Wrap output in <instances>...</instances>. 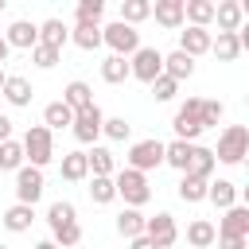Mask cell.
Masks as SVG:
<instances>
[{
	"mask_svg": "<svg viewBox=\"0 0 249 249\" xmlns=\"http://www.w3.org/2000/svg\"><path fill=\"white\" fill-rule=\"evenodd\" d=\"M214 241L218 245H226V249H245V241H249V206H241V202H230L226 210H222V222L214 226Z\"/></svg>",
	"mask_w": 249,
	"mask_h": 249,
	"instance_id": "6da1fadb",
	"label": "cell"
},
{
	"mask_svg": "<svg viewBox=\"0 0 249 249\" xmlns=\"http://www.w3.org/2000/svg\"><path fill=\"white\" fill-rule=\"evenodd\" d=\"M113 187H117V198H124V206H148V198H152L148 171H140V167L113 171Z\"/></svg>",
	"mask_w": 249,
	"mask_h": 249,
	"instance_id": "7a4b0ae2",
	"label": "cell"
},
{
	"mask_svg": "<svg viewBox=\"0 0 249 249\" xmlns=\"http://www.w3.org/2000/svg\"><path fill=\"white\" fill-rule=\"evenodd\" d=\"M245 156H249V128H245V124H226V128L218 132L214 160L226 163V167H237Z\"/></svg>",
	"mask_w": 249,
	"mask_h": 249,
	"instance_id": "3957f363",
	"label": "cell"
},
{
	"mask_svg": "<svg viewBox=\"0 0 249 249\" xmlns=\"http://www.w3.org/2000/svg\"><path fill=\"white\" fill-rule=\"evenodd\" d=\"M19 144H23V160H27V163L47 167V163L54 160V132H51L47 124H31Z\"/></svg>",
	"mask_w": 249,
	"mask_h": 249,
	"instance_id": "277c9868",
	"label": "cell"
},
{
	"mask_svg": "<svg viewBox=\"0 0 249 249\" xmlns=\"http://www.w3.org/2000/svg\"><path fill=\"white\" fill-rule=\"evenodd\" d=\"M101 47H109V51H117V54H132V51L140 47V31H136V23H128V19L101 23Z\"/></svg>",
	"mask_w": 249,
	"mask_h": 249,
	"instance_id": "5b68a950",
	"label": "cell"
},
{
	"mask_svg": "<svg viewBox=\"0 0 249 249\" xmlns=\"http://www.w3.org/2000/svg\"><path fill=\"white\" fill-rule=\"evenodd\" d=\"M101 121H105V113H101V105H97V101H89V105L74 109V121H70L74 140H78V144H93V140L101 136Z\"/></svg>",
	"mask_w": 249,
	"mask_h": 249,
	"instance_id": "8992f818",
	"label": "cell"
},
{
	"mask_svg": "<svg viewBox=\"0 0 249 249\" xmlns=\"http://www.w3.org/2000/svg\"><path fill=\"white\" fill-rule=\"evenodd\" d=\"M43 191H47L43 167H39V163H27V160H23V163L16 167V198H19V202H31V206H35V202L43 198Z\"/></svg>",
	"mask_w": 249,
	"mask_h": 249,
	"instance_id": "52a82bcc",
	"label": "cell"
},
{
	"mask_svg": "<svg viewBox=\"0 0 249 249\" xmlns=\"http://www.w3.org/2000/svg\"><path fill=\"white\" fill-rule=\"evenodd\" d=\"M163 70V51H156V47H136L132 54H128V78H136V82H152L156 74Z\"/></svg>",
	"mask_w": 249,
	"mask_h": 249,
	"instance_id": "ba28073f",
	"label": "cell"
},
{
	"mask_svg": "<svg viewBox=\"0 0 249 249\" xmlns=\"http://www.w3.org/2000/svg\"><path fill=\"white\" fill-rule=\"evenodd\" d=\"M124 163H128V167H140V171H156V167H163V140L148 136V140L128 144Z\"/></svg>",
	"mask_w": 249,
	"mask_h": 249,
	"instance_id": "9c48e42d",
	"label": "cell"
},
{
	"mask_svg": "<svg viewBox=\"0 0 249 249\" xmlns=\"http://www.w3.org/2000/svg\"><path fill=\"white\" fill-rule=\"evenodd\" d=\"M144 233H148L152 249H171V245L179 241V226H175V214L160 210V214L144 218Z\"/></svg>",
	"mask_w": 249,
	"mask_h": 249,
	"instance_id": "30bf717a",
	"label": "cell"
},
{
	"mask_svg": "<svg viewBox=\"0 0 249 249\" xmlns=\"http://www.w3.org/2000/svg\"><path fill=\"white\" fill-rule=\"evenodd\" d=\"M210 27H202V23H183L179 27V51H187V54H210Z\"/></svg>",
	"mask_w": 249,
	"mask_h": 249,
	"instance_id": "8fae6325",
	"label": "cell"
},
{
	"mask_svg": "<svg viewBox=\"0 0 249 249\" xmlns=\"http://www.w3.org/2000/svg\"><path fill=\"white\" fill-rule=\"evenodd\" d=\"M70 43H74L78 51H97V47H101V19H82V16H74Z\"/></svg>",
	"mask_w": 249,
	"mask_h": 249,
	"instance_id": "7c38bea8",
	"label": "cell"
},
{
	"mask_svg": "<svg viewBox=\"0 0 249 249\" xmlns=\"http://www.w3.org/2000/svg\"><path fill=\"white\" fill-rule=\"evenodd\" d=\"M4 39H8L12 51H31V47L39 43V23H31V19H12L8 31H4Z\"/></svg>",
	"mask_w": 249,
	"mask_h": 249,
	"instance_id": "4fadbf2b",
	"label": "cell"
},
{
	"mask_svg": "<svg viewBox=\"0 0 249 249\" xmlns=\"http://www.w3.org/2000/svg\"><path fill=\"white\" fill-rule=\"evenodd\" d=\"M0 93H4V101H8L12 109H27L31 97H35V89H31V82H27L23 74H8L4 86H0Z\"/></svg>",
	"mask_w": 249,
	"mask_h": 249,
	"instance_id": "5bb4252c",
	"label": "cell"
},
{
	"mask_svg": "<svg viewBox=\"0 0 249 249\" xmlns=\"http://www.w3.org/2000/svg\"><path fill=\"white\" fill-rule=\"evenodd\" d=\"M214 23H218V31H237V27L245 23V4H241V0H222V4H214Z\"/></svg>",
	"mask_w": 249,
	"mask_h": 249,
	"instance_id": "9a60e30c",
	"label": "cell"
},
{
	"mask_svg": "<svg viewBox=\"0 0 249 249\" xmlns=\"http://www.w3.org/2000/svg\"><path fill=\"white\" fill-rule=\"evenodd\" d=\"M31 222H35V206H31V202H19V198H16V202L4 210V230H8V233H27Z\"/></svg>",
	"mask_w": 249,
	"mask_h": 249,
	"instance_id": "2e32d148",
	"label": "cell"
},
{
	"mask_svg": "<svg viewBox=\"0 0 249 249\" xmlns=\"http://www.w3.org/2000/svg\"><path fill=\"white\" fill-rule=\"evenodd\" d=\"M206 202L210 206H218V210H226L230 202H237V183L233 179H206Z\"/></svg>",
	"mask_w": 249,
	"mask_h": 249,
	"instance_id": "e0dca14e",
	"label": "cell"
},
{
	"mask_svg": "<svg viewBox=\"0 0 249 249\" xmlns=\"http://www.w3.org/2000/svg\"><path fill=\"white\" fill-rule=\"evenodd\" d=\"M163 74H171L175 82H187L191 74H195V54H187V51H171V54H163Z\"/></svg>",
	"mask_w": 249,
	"mask_h": 249,
	"instance_id": "ac0fdd59",
	"label": "cell"
},
{
	"mask_svg": "<svg viewBox=\"0 0 249 249\" xmlns=\"http://www.w3.org/2000/svg\"><path fill=\"white\" fill-rule=\"evenodd\" d=\"M191 152H195V140H183V136H175L171 144H163V163H167V167H175V171H187V163H191Z\"/></svg>",
	"mask_w": 249,
	"mask_h": 249,
	"instance_id": "d6986e66",
	"label": "cell"
},
{
	"mask_svg": "<svg viewBox=\"0 0 249 249\" xmlns=\"http://www.w3.org/2000/svg\"><path fill=\"white\" fill-rule=\"evenodd\" d=\"M241 51L245 47H241L237 31H218V39H210V54H218V62H233Z\"/></svg>",
	"mask_w": 249,
	"mask_h": 249,
	"instance_id": "ffe728a7",
	"label": "cell"
},
{
	"mask_svg": "<svg viewBox=\"0 0 249 249\" xmlns=\"http://www.w3.org/2000/svg\"><path fill=\"white\" fill-rule=\"evenodd\" d=\"M86 163H89V175H113V171H117V156H113L105 144H97V140H93V148L86 152Z\"/></svg>",
	"mask_w": 249,
	"mask_h": 249,
	"instance_id": "44dd1931",
	"label": "cell"
},
{
	"mask_svg": "<svg viewBox=\"0 0 249 249\" xmlns=\"http://www.w3.org/2000/svg\"><path fill=\"white\" fill-rule=\"evenodd\" d=\"M62 179L66 183H86L89 175V163H86V152H62V163H58Z\"/></svg>",
	"mask_w": 249,
	"mask_h": 249,
	"instance_id": "7402d4cb",
	"label": "cell"
},
{
	"mask_svg": "<svg viewBox=\"0 0 249 249\" xmlns=\"http://www.w3.org/2000/svg\"><path fill=\"white\" fill-rule=\"evenodd\" d=\"M179 175H183L179 187H175L179 198L191 202V206H195V202H206V179H202V175H191V171H179Z\"/></svg>",
	"mask_w": 249,
	"mask_h": 249,
	"instance_id": "603a6c76",
	"label": "cell"
},
{
	"mask_svg": "<svg viewBox=\"0 0 249 249\" xmlns=\"http://www.w3.org/2000/svg\"><path fill=\"white\" fill-rule=\"evenodd\" d=\"M113 230L128 241V237H136L140 230H144V214H140V206H124L117 218H113Z\"/></svg>",
	"mask_w": 249,
	"mask_h": 249,
	"instance_id": "cb8c5ba5",
	"label": "cell"
},
{
	"mask_svg": "<svg viewBox=\"0 0 249 249\" xmlns=\"http://www.w3.org/2000/svg\"><path fill=\"white\" fill-rule=\"evenodd\" d=\"M39 43H51V47H66V43H70V27H66L58 16H51V19H43V23H39Z\"/></svg>",
	"mask_w": 249,
	"mask_h": 249,
	"instance_id": "d4e9b609",
	"label": "cell"
},
{
	"mask_svg": "<svg viewBox=\"0 0 249 249\" xmlns=\"http://www.w3.org/2000/svg\"><path fill=\"white\" fill-rule=\"evenodd\" d=\"M101 82H109V86H121V82H128V54H109L105 62H101Z\"/></svg>",
	"mask_w": 249,
	"mask_h": 249,
	"instance_id": "484cf974",
	"label": "cell"
},
{
	"mask_svg": "<svg viewBox=\"0 0 249 249\" xmlns=\"http://www.w3.org/2000/svg\"><path fill=\"white\" fill-rule=\"evenodd\" d=\"M171 128H175V136H183V140H198V136L206 132V128H202V121H198L195 113H187V109H175Z\"/></svg>",
	"mask_w": 249,
	"mask_h": 249,
	"instance_id": "4316f807",
	"label": "cell"
},
{
	"mask_svg": "<svg viewBox=\"0 0 249 249\" xmlns=\"http://www.w3.org/2000/svg\"><path fill=\"white\" fill-rule=\"evenodd\" d=\"M183 23H214V0H183Z\"/></svg>",
	"mask_w": 249,
	"mask_h": 249,
	"instance_id": "83f0119b",
	"label": "cell"
},
{
	"mask_svg": "<svg viewBox=\"0 0 249 249\" xmlns=\"http://www.w3.org/2000/svg\"><path fill=\"white\" fill-rule=\"evenodd\" d=\"M152 16L163 31H179L183 27V4H156L152 0Z\"/></svg>",
	"mask_w": 249,
	"mask_h": 249,
	"instance_id": "f1b7e54d",
	"label": "cell"
},
{
	"mask_svg": "<svg viewBox=\"0 0 249 249\" xmlns=\"http://www.w3.org/2000/svg\"><path fill=\"white\" fill-rule=\"evenodd\" d=\"M70 121H74V109H70L66 101H51V105L43 109V124H47L51 132H58V128H70Z\"/></svg>",
	"mask_w": 249,
	"mask_h": 249,
	"instance_id": "f546056e",
	"label": "cell"
},
{
	"mask_svg": "<svg viewBox=\"0 0 249 249\" xmlns=\"http://www.w3.org/2000/svg\"><path fill=\"white\" fill-rule=\"evenodd\" d=\"M214 167H218V160H214V148H202V144H195L187 171H191V175H202V179H210V175H214Z\"/></svg>",
	"mask_w": 249,
	"mask_h": 249,
	"instance_id": "4dcf8cb0",
	"label": "cell"
},
{
	"mask_svg": "<svg viewBox=\"0 0 249 249\" xmlns=\"http://www.w3.org/2000/svg\"><path fill=\"white\" fill-rule=\"evenodd\" d=\"M89 179V198L97 202V206H109L113 198H117V187H113V175H86Z\"/></svg>",
	"mask_w": 249,
	"mask_h": 249,
	"instance_id": "1f68e13d",
	"label": "cell"
},
{
	"mask_svg": "<svg viewBox=\"0 0 249 249\" xmlns=\"http://www.w3.org/2000/svg\"><path fill=\"white\" fill-rule=\"evenodd\" d=\"M214 222H206V218H195L191 226H187V245H195V249H210L214 245Z\"/></svg>",
	"mask_w": 249,
	"mask_h": 249,
	"instance_id": "d6a6232c",
	"label": "cell"
},
{
	"mask_svg": "<svg viewBox=\"0 0 249 249\" xmlns=\"http://www.w3.org/2000/svg\"><path fill=\"white\" fill-rule=\"evenodd\" d=\"M62 101H66L70 109H82V105H89V101H93V89H89V82H82V78L66 82V89H62Z\"/></svg>",
	"mask_w": 249,
	"mask_h": 249,
	"instance_id": "836d02e7",
	"label": "cell"
},
{
	"mask_svg": "<svg viewBox=\"0 0 249 249\" xmlns=\"http://www.w3.org/2000/svg\"><path fill=\"white\" fill-rule=\"evenodd\" d=\"M198 121H202V128H218V124L226 121V105L214 101V97H202V105H198Z\"/></svg>",
	"mask_w": 249,
	"mask_h": 249,
	"instance_id": "e575fe53",
	"label": "cell"
},
{
	"mask_svg": "<svg viewBox=\"0 0 249 249\" xmlns=\"http://www.w3.org/2000/svg\"><path fill=\"white\" fill-rule=\"evenodd\" d=\"M23 163V144L19 140H0V171H16Z\"/></svg>",
	"mask_w": 249,
	"mask_h": 249,
	"instance_id": "d590c367",
	"label": "cell"
},
{
	"mask_svg": "<svg viewBox=\"0 0 249 249\" xmlns=\"http://www.w3.org/2000/svg\"><path fill=\"white\" fill-rule=\"evenodd\" d=\"M58 58H62V47H51V43H35V47H31V62H35L39 70L58 66Z\"/></svg>",
	"mask_w": 249,
	"mask_h": 249,
	"instance_id": "8d00e7d4",
	"label": "cell"
},
{
	"mask_svg": "<svg viewBox=\"0 0 249 249\" xmlns=\"http://www.w3.org/2000/svg\"><path fill=\"white\" fill-rule=\"evenodd\" d=\"M148 89H152V97H156V101H171V97L179 93V82H175L171 74H163V70H160V74L148 82Z\"/></svg>",
	"mask_w": 249,
	"mask_h": 249,
	"instance_id": "74e56055",
	"label": "cell"
},
{
	"mask_svg": "<svg viewBox=\"0 0 249 249\" xmlns=\"http://www.w3.org/2000/svg\"><path fill=\"white\" fill-rule=\"evenodd\" d=\"M78 218V210H74V202L70 198H58V202H51L47 206V226L54 230V226H62V222H74Z\"/></svg>",
	"mask_w": 249,
	"mask_h": 249,
	"instance_id": "f35d334b",
	"label": "cell"
},
{
	"mask_svg": "<svg viewBox=\"0 0 249 249\" xmlns=\"http://www.w3.org/2000/svg\"><path fill=\"white\" fill-rule=\"evenodd\" d=\"M121 19H128V23L152 19V0H121Z\"/></svg>",
	"mask_w": 249,
	"mask_h": 249,
	"instance_id": "ab89813d",
	"label": "cell"
},
{
	"mask_svg": "<svg viewBox=\"0 0 249 249\" xmlns=\"http://www.w3.org/2000/svg\"><path fill=\"white\" fill-rule=\"evenodd\" d=\"M101 136L121 144V140H128V136H132V124H128L124 117H105V121H101Z\"/></svg>",
	"mask_w": 249,
	"mask_h": 249,
	"instance_id": "60d3db41",
	"label": "cell"
},
{
	"mask_svg": "<svg viewBox=\"0 0 249 249\" xmlns=\"http://www.w3.org/2000/svg\"><path fill=\"white\" fill-rule=\"evenodd\" d=\"M51 237H54V245H62V249L78 245V241H82V226H78V218H74V222H62V226H54V230H51Z\"/></svg>",
	"mask_w": 249,
	"mask_h": 249,
	"instance_id": "b9f144b4",
	"label": "cell"
},
{
	"mask_svg": "<svg viewBox=\"0 0 249 249\" xmlns=\"http://www.w3.org/2000/svg\"><path fill=\"white\" fill-rule=\"evenodd\" d=\"M74 16H82V19H101V16H105V0H78V4H74Z\"/></svg>",
	"mask_w": 249,
	"mask_h": 249,
	"instance_id": "7bdbcfd3",
	"label": "cell"
},
{
	"mask_svg": "<svg viewBox=\"0 0 249 249\" xmlns=\"http://www.w3.org/2000/svg\"><path fill=\"white\" fill-rule=\"evenodd\" d=\"M128 245H132V249H152V241H148V233H144V230H140L136 237H128Z\"/></svg>",
	"mask_w": 249,
	"mask_h": 249,
	"instance_id": "ee69618b",
	"label": "cell"
},
{
	"mask_svg": "<svg viewBox=\"0 0 249 249\" xmlns=\"http://www.w3.org/2000/svg\"><path fill=\"white\" fill-rule=\"evenodd\" d=\"M8 136H12V117L0 113V140H8Z\"/></svg>",
	"mask_w": 249,
	"mask_h": 249,
	"instance_id": "f6af8a7d",
	"label": "cell"
},
{
	"mask_svg": "<svg viewBox=\"0 0 249 249\" xmlns=\"http://www.w3.org/2000/svg\"><path fill=\"white\" fill-rule=\"evenodd\" d=\"M8 54H12V47H8V39H4V31H0V62H8Z\"/></svg>",
	"mask_w": 249,
	"mask_h": 249,
	"instance_id": "bcb514c9",
	"label": "cell"
},
{
	"mask_svg": "<svg viewBox=\"0 0 249 249\" xmlns=\"http://www.w3.org/2000/svg\"><path fill=\"white\" fill-rule=\"evenodd\" d=\"M4 78H8V70H4V62H0V86H4Z\"/></svg>",
	"mask_w": 249,
	"mask_h": 249,
	"instance_id": "7dc6e473",
	"label": "cell"
},
{
	"mask_svg": "<svg viewBox=\"0 0 249 249\" xmlns=\"http://www.w3.org/2000/svg\"><path fill=\"white\" fill-rule=\"evenodd\" d=\"M156 4H183V0H156Z\"/></svg>",
	"mask_w": 249,
	"mask_h": 249,
	"instance_id": "c3c4849f",
	"label": "cell"
},
{
	"mask_svg": "<svg viewBox=\"0 0 249 249\" xmlns=\"http://www.w3.org/2000/svg\"><path fill=\"white\" fill-rule=\"evenodd\" d=\"M4 8H8V0H0V12H4Z\"/></svg>",
	"mask_w": 249,
	"mask_h": 249,
	"instance_id": "681fc988",
	"label": "cell"
}]
</instances>
